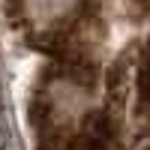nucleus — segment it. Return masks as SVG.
Masks as SVG:
<instances>
[{
  "instance_id": "nucleus-1",
  "label": "nucleus",
  "mask_w": 150,
  "mask_h": 150,
  "mask_svg": "<svg viewBox=\"0 0 150 150\" xmlns=\"http://www.w3.org/2000/svg\"><path fill=\"white\" fill-rule=\"evenodd\" d=\"M108 114L126 129L129 117H141L144 96H141V45H129L117 57L108 75Z\"/></svg>"
},
{
  "instance_id": "nucleus-2",
  "label": "nucleus",
  "mask_w": 150,
  "mask_h": 150,
  "mask_svg": "<svg viewBox=\"0 0 150 150\" xmlns=\"http://www.w3.org/2000/svg\"><path fill=\"white\" fill-rule=\"evenodd\" d=\"M0 150H3V144H0Z\"/></svg>"
}]
</instances>
